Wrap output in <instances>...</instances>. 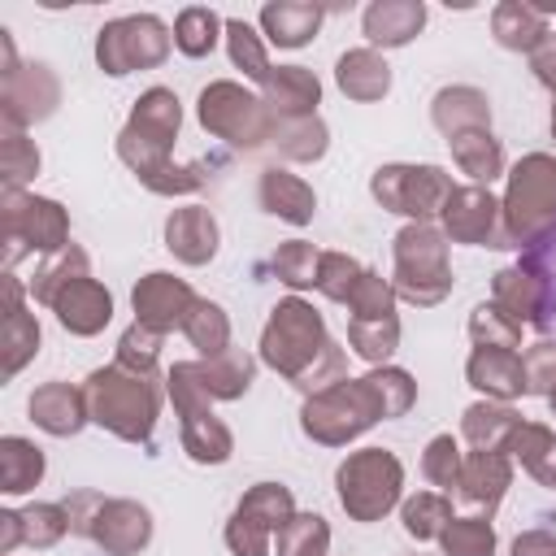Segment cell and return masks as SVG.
Returning <instances> with one entry per match:
<instances>
[{
  "mask_svg": "<svg viewBox=\"0 0 556 556\" xmlns=\"http://www.w3.org/2000/svg\"><path fill=\"white\" fill-rule=\"evenodd\" d=\"M430 117L434 126L452 139L460 130H473V126H491V100L478 91V87H443L430 104Z\"/></svg>",
  "mask_w": 556,
  "mask_h": 556,
  "instance_id": "f546056e",
  "label": "cell"
},
{
  "mask_svg": "<svg viewBox=\"0 0 556 556\" xmlns=\"http://www.w3.org/2000/svg\"><path fill=\"white\" fill-rule=\"evenodd\" d=\"M443 226L456 243H486V248H508L504 239V208L486 187H456L443 204Z\"/></svg>",
  "mask_w": 556,
  "mask_h": 556,
  "instance_id": "5bb4252c",
  "label": "cell"
},
{
  "mask_svg": "<svg viewBox=\"0 0 556 556\" xmlns=\"http://www.w3.org/2000/svg\"><path fill=\"white\" fill-rule=\"evenodd\" d=\"M513 556H556V534L552 530H526V534H517Z\"/></svg>",
  "mask_w": 556,
  "mask_h": 556,
  "instance_id": "680465c9",
  "label": "cell"
},
{
  "mask_svg": "<svg viewBox=\"0 0 556 556\" xmlns=\"http://www.w3.org/2000/svg\"><path fill=\"white\" fill-rule=\"evenodd\" d=\"M513 482V469L504 460V452H469L460 465V495L478 508V513H495V504L504 500V486Z\"/></svg>",
  "mask_w": 556,
  "mask_h": 556,
  "instance_id": "cb8c5ba5",
  "label": "cell"
},
{
  "mask_svg": "<svg viewBox=\"0 0 556 556\" xmlns=\"http://www.w3.org/2000/svg\"><path fill=\"white\" fill-rule=\"evenodd\" d=\"M191 308H195V291L182 278H174V274H148L135 287V313H139L135 321L156 330V334L182 326Z\"/></svg>",
  "mask_w": 556,
  "mask_h": 556,
  "instance_id": "2e32d148",
  "label": "cell"
},
{
  "mask_svg": "<svg viewBox=\"0 0 556 556\" xmlns=\"http://www.w3.org/2000/svg\"><path fill=\"white\" fill-rule=\"evenodd\" d=\"M39 352V326L30 313H22V287L9 274L4 278V374H17Z\"/></svg>",
  "mask_w": 556,
  "mask_h": 556,
  "instance_id": "4dcf8cb0",
  "label": "cell"
},
{
  "mask_svg": "<svg viewBox=\"0 0 556 556\" xmlns=\"http://www.w3.org/2000/svg\"><path fill=\"white\" fill-rule=\"evenodd\" d=\"M61 100V87H56V74L48 65H17L9 78H4V122L9 130H22L39 117H48Z\"/></svg>",
  "mask_w": 556,
  "mask_h": 556,
  "instance_id": "9a60e30c",
  "label": "cell"
},
{
  "mask_svg": "<svg viewBox=\"0 0 556 556\" xmlns=\"http://www.w3.org/2000/svg\"><path fill=\"white\" fill-rule=\"evenodd\" d=\"M504 239L508 243H530L556 222V161L543 152H530L513 174H508V195H504Z\"/></svg>",
  "mask_w": 556,
  "mask_h": 556,
  "instance_id": "5b68a950",
  "label": "cell"
},
{
  "mask_svg": "<svg viewBox=\"0 0 556 556\" xmlns=\"http://www.w3.org/2000/svg\"><path fill=\"white\" fill-rule=\"evenodd\" d=\"M65 530H70L65 504H30L26 513H17V539H26L35 547H52Z\"/></svg>",
  "mask_w": 556,
  "mask_h": 556,
  "instance_id": "bcb514c9",
  "label": "cell"
},
{
  "mask_svg": "<svg viewBox=\"0 0 556 556\" xmlns=\"http://www.w3.org/2000/svg\"><path fill=\"white\" fill-rule=\"evenodd\" d=\"M217 35H226V22L204 4H191L174 17V48L182 56H208L217 48Z\"/></svg>",
  "mask_w": 556,
  "mask_h": 556,
  "instance_id": "8d00e7d4",
  "label": "cell"
},
{
  "mask_svg": "<svg viewBox=\"0 0 556 556\" xmlns=\"http://www.w3.org/2000/svg\"><path fill=\"white\" fill-rule=\"evenodd\" d=\"M52 308H56L61 326L74 330V334H96V330H104L109 317H113V300H109V291H104L96 278H74V282L52 300Z\"/></svg>",
  "mask_w": 556,
  "mask_h": 556,
  "instance_id": "7402d4cb",
  "label": "cell"
},
{
  "mask_svg": "<svg viewBox=\"0 0 556 556\" xmlns=\"http://www.w3.org/2000/svg\"><path fill=\"white\" fill-rule=\"evenodd\" d=\"M261 208L274 213V217H282V222L304 226V222H313L317 195H313V187L304 178H295L287 169H265L261 174Z\"/></svg>",
  "mask_w": 556,
  "mask_h": 556,
  "instance_id": "f1b7e54d",
  "label": "cell"
},
{
  "mask_svg": "<svg viewBox=\"0 0 556 556\" xmlns=\"http://www.w3.org/2000/svg\"><path fill=\"white\" fill-rule=\"evenodd\" d=\"M83 395H87L91 421H100L104 430H113L117 439H130V443H143L161 413V395H156L152 378H139L122 365L96 369L87 378Z\"/></svg>",
  "mask_w": 556,
  "mask_h": 556,
  "instance_id": "3957f363",
  "label": "cell"
},
{
  "mask_svg": "<svg viewBox=\"0 0 556 556\" xmlns=\"http://www.w3.org/2000/svg\"><path fill=\"white\" fill-rule=\"evenodd\" d=\"M74 278H87V252L70 243V248H61V252H56V256L35 274L30 295H35V300H43V304H52V300L74 282Z\"/></svg>",
  "mask_w": 556,
  "mask_h": 556,
  "instance_id": "60d3db41",
  "label": "cell"
},
{
  "mask_svg": "<svg viewBox=\"0 0 556 556\" xmlns=\"http://www.w3.org/2000/svg\"><path fill=\"white\" fill-rule=\"evenodd\" d=\"M30 417L48 434H78L91 413H87V395L78 387H70V382H43L30 395Z\"/></svg>",
  "mask_w": 556,
  "mask_h": 556,
  "instance_id": "603a6c76",
  "label": "cell"
},
{
  "mask_svg": "<svg viewBox=\"0 0 556 556\" xmlns=\"http://www.w3.org/2000/svg\"><path fill=\"white\" fill-rule=\"evenodd\" d=\"M439 539H443L447 556H491L495 552V530L486 517H452Z\"/></svg>",
  "mask_w": 556,
  "mask_h": 556,
  "instance_id": "ee69618b",
  "label": "cell"
},
{
  "mask_svg": "<svg viewBox=\"0 0 556 556\" xmlns=\"http://www.w3.org/2000/svg\"><path fill=\"white\" fill-rule=\"evenodd\" d=\"M491 35H495L500 48L530 52L534 56L547 43L552 30H547V13L539 4H530V0H504V4L491 9Z\"/></svg>",
  "mask_w": 556,
  "mask_h": 556,
  "instance_id": "ffe728a7",
  "label": "cell"
},
{
  "mask_svg": "<svg viewBox=\"0 0 556 556\" xmlns=\"http://www.w3.org/2000/svg\"><path fill=\"white\" fill-rule=\"evenodd\" d=\"M4 261L13 265L22 252H61L70 248V222L56 200L4 191Z\"/></svg>",
  "mask_w": 556,
  "mask_h": 556,
  "instance_id": "8fae6325",
  "label": "cell"
},
{
  "mask_svg": "<svg viewBox=\"0 0 556 556\" xmlns=\"http://www.w3.org/2000/svg\"><path fill=\"white\" fill-rule=\"evenodd\" d=\"M334 482H339V504L356 521H378L387 508H395L400 486H404V469L387 447H365L339 465Z\"/></svg>",
  "mask_w": 556,
  "mask_h": 556,
  "instance_id": "ba28073f",
  "label": "cell"
},
{
  "mask_svg": "<svg viewBox=\"0 0 556 556\" xmlns=\"http://www.w3.org/2000/svg\"><path fill=\"white\" fill-rule=\"evenodd\" d=\"M469 382L495 400H513L526 395V378H521V356L504 352V348H473L469 356Z\"/></svg>",
  "mask_w": 556,
  "mask_h": 556,
  "instance_id": "83f0119b",
  "label": "cell"
},
{
  "mask_svg": "<svg viewBox=\"0 0 556 556\" xmlns=\"http://www.w3.org/2000/svg\"><path fill=\"white\" fill-rule=\"evenodd\" d=\"M517 265H521V269L534 278V287H539V317H534V330L556 334V222H552L539 239L526 243V252H521Z\"/></svg>",
  "mask_w": 556,
  "mask_h": 556,
  "instance_id": "d4e9b609",
  "label": "cell"
},
{
  "mask_svg": "<svg viewBox=\"0 0 556 556\" xmlns=\"http://www.w3.org/2000/svg\"><path fill=\"white\" fill-rule=\"evenodd\" d=\"M109 556H130L152 539V513L135 500H104L87 530Z\"/></svg>",
  "mask_w": 556,
  "mask_h": 556,
  "instance_id": "e0dca14e",
  "label": "cell"
},
{
  "mask_svg": "<svg viewBox=\"0 0 556 556\" xmlns=\"http://www.w3.org/2000/svg\"><path fill=\"white\" fill-rule=\"evenodd\" d=\"M265 109L278 117V122H300V117H317V100H321V83L313 70L304 65H278L265 87Z\"/></svg>",
  "mask_w": 556,
  "mask_h": 556,
  "instance_id": "ac0fdd59",
  "label": "cell"
},
{
  "mask_svg": "<svg viewBox=\"0 0 556 556\" xmlns=\"http://www.w3.org/2000/svg\"><path fill=\"white\" fill-rule=\"evenodd\" d=\"M182 447H187V456L200 460V465H222V460L230 456V430H226L208 408L187 413V417H182Z\"/></svg>",
  "mask_w": 556,
  "mask_h": 556,
  "instance_id": "e575fe53",
  "label": "cell"
},
{
  "mask_svg": "<svg viewBox=\"0 0 556 556\" xmlns=\"http://www.w3.org/2000/svg\"><path fill=\"white\" fill-rule=\"evenodd\" d=\"M226 48H230V61H235L252 83L265 87V78L274 74V65H269V52H265L261 30H256L252 22H243V17H226Z\"/></svg>",
  "mask_w": 556,
  "mask_h": 556,
  "instance_id": "74e56055",
  "label": "cell"
},
{
  "mask_svg": "<svg viewBox=\"0 0 556 556\" xmlns=\"http://www.w3.org/2000/svg\"><path fill=\"white\" fill-rule=\"evenodd\" d=\"M352 317H361V321H369V317H395L391 308H395V291L378 278V274H361V282H356V291H352Z\"/></svg>",
  "mask_w": 556,
  "mask_h": 556,
  "instance_id": "db71d44e",
  "label": "cell"
},
{
  "mask_svg": "<svg viewBox=\"0 0 556 556\" xmlns=\"http://www.w3.org/2000/svg\"><path fill=\"white\" fill-rule=\"evenodd\" d=\"M369 191H374V200L382 208L426 222V217L443 213V204H447V195L456 187H452V178L439 165H382L374 174Z\"/></svg>",
  "mask_w": 556,
  "mask_h": 556,
  "instance_id": "4fadbf2b",
  "label": "cell"
},
{
  "mask_svg": "<svg viewBox=\"0 0 556 556\" xmlns=\"http://www.w3.org/2000/svg\"><path fill=\"white\" fill-rule=\"evenodd\" d=\"M291 517H295L291 491L282 482H256L239 500V508L226 526V543L235 556H269V539H278V530Z\"/></svg>",
  "mask_w": 556,
  "mask_h": 556,
  "instance_id": "7c38bea8",
  "label": "cell"
},
{
  "mask_svg": "<svg viewBox=\"0 0 556 556\" xmlns=\"http://www.w3.org/2000/svg\"><path fill=\"white\" fill-rule=\"evenodd\" d=\"M395 291L413 304H439L452 291L447 243L434 226L413 222L395 235Z\"/></svg>",
  "mask_w": 556,
  "mask_h": 556,
  "instance_id": "52a82bcc",
  "label": "cell"
},
{
  "mask_svg": "<svg viewBox=\"0 0 556 556\" xmlns=\"http://www.w3.org/2000/svg\"><path fill=\"white\" fill-rule=\"evenodd\" d=\"M334 83L348 100L369 104V100H382L391 91V65L374 48H352L334 61Z\"/></svg>",
  "mask_w": 556,
  "mask_h": 556,
  "instance_id": "484cf974",
  "label": "cell"
},
{
  "mask_svg": "<svg viewBox=\"0 0 556 556\" xmlns=\"http://www.w3.org/2000/svg\"><path fill=\"white\" fill-rule=\"evenodd\" d=\"M326 9L304 4V0H274L261 9V35L278 48H304L321 30Z\"/></svg>",
  "mask_w": 556,
  "mask_h": 556,
  "instance_id": "4316f807",
  "label": "cell"
},
{
  "mask_svg": "<svg viewBox=\"0 0 556 556\" xmlns=\"http://www.w3.org/2000/svg\"><path fill=\"white\" fill-rule=\"evenodd\" d=\"M447 521H452V504H447L443 495L421 491V495H413V500L404 504V530H408L413 539H439V534L447 530Z\"/></svg>",
  "mask_w": 556,
  "mask_h": 556,
  "instance_id": "681fc988",
  "label": "cell"
},
{
  "mask_svg": "<svg viewBox=\"0 0 556 556\" xmlns=\"http://www.w3.org/2000/svg\"><path fill=\"white\" fill-rule=\"evenodd\" d=\"M330 547V526L317 513H295L278 530V556H326Z\"/></svg>",
  "mask_w": 556,
  "mask_h": 556,
  "instance_id": "b9f144b4",
  "label": "cell"
},
{
  "mask_svg": "<svg viewBox=\"0 0 556 556\" xmlns=\"http://www.w3.org/2000/svg\"><path fill=\"white\" fill-rule=\"evenodd\" d=\"M274 148L287 161H317L326 152V126L321 117H300V122H278Z\"/></svg>",
  "mask_w": 556,
  "mask_h": 556,
  "instance_id": "7bdbcfd3",
  "label": "cell"
},
{
  "mask_svg": "<svg viewBox=\"0 0 556 556\" xmlns=\"http://www.w3.org/2000/svg\"><path fill=\"white\" fill-rule=\"evenodd\" d=\"M156 348H161V334L135 321V326L122 334V343H117V365L130 369V374H139V378H152V369H156Z\"/></svg>",
  "mask_w": 556,
  "mask_h": 556,
  "instance_id": "816d5d0a",
  "label": "cell"
},
{
  "mask_svg": "<svg viewBox=\"0 0 556 556\" xmlns=\"http://www.w3.org/2000/svg\"><path fill=\"white\" fill-rule=\"evenodd\" d=\"M517 426H521V417L508 404H473V408H465L460 430L473 443V452H508Z\"/></svg>",
  "mask_w": 556,
  "mask_h": 556,
  "instance_id": "d6a6232c",
  "label": "cell"
},
{
  "mask_svg": "<svg viewBox=\"0 0 556 556\" xmlns=\"http://www.w3.org/2000/svg\"><path fill=\"white\" fill-rule=\"evenodd\" d=\"M552 135H556V104H552Z\"/></svg>",
  "mask_w": 556,
  "mask_h": 556,
  "instance_id": "94428289",
  "label": "cell"
},
{
  "mask_svg": "<svg viewBox=\"0 0 556 556\" xmlns=\"http://www.w3.org/2000/svg\"><path fill=\"white\" fill-rule=\"evenodd\" d=\"M165 248L178 261H187V265L213 261V252H217V222H213V213L200 208V204L174 208L169 222H165Z\"/></svg>",
  "mask_w": 556,
  "mask_h": 556,
  "instance_id": "44dd1931",
  "label": "cell"
},
{
  "mask_svg": "<svg viewBox=\"0 0 556 556\" xmlns=\"http://www.w3.org/2000/svg\"><path fill=\"white\" fill-rule=\"evenodd\" d=\"M43 478V452L17 434L0 439V491L4 495H22Z\"/></svg>",
  "mask_w": 556,
  "mask_h": 556,
  "instance_id": "836d02e7",
  "label": "cell"
},
{
  "mask_svg": "<svg viewBox=\"0 0 556 556\" xmlns=\"http://www.w3.org/2000/svg\"><path fill=\"white\" fill-rule=\"evenodd\" d=\"M495 308L508 313L513 321H530L534 326V317H539V287H534V278L521 265L495 274Z\"/></svg>",
  "mask_w": 556,
  "mask_h": 556,
  "instance_id": "f35d334b",
  "label": "cell"
},
{
  "mask_svg": "<svg viewBox=\"0 0 556 556\" xmlns=\"http://www.w3.org/2000/svg\"><path fill=\"white\" fill-rule=\"evenodd\" d=\"M248 387H252V356L239 352V348L169 369V395H174V408L182 417L208 408V400H235Z\"/></svg>",
  "mask_w": 556,
  "mask_h": 556,
  "instance_id": "30bf717a",
  "label": "cell"
},
{
  "mask_svg": "<svg viewBox=\"0 0 556 556\" xmlns=\"http://www.w3.org/2000/svg\"><path fill=\"white\" fill-rule=\"evenodd\" d=\"M317 265H321V252L304 239H291L274 252V274L287 287H317Z\"/></svg>",
  "mask_w": 556,
  "mask_h": 556,
  "instance_id": "7dc6e473",
  "label": "cell"
},
{
  "mask_svg": "<svg viewBox=\"0 0 556 556\" xmlns=\"http://www.w3.org/2000/svg\"><path fill=\"white\" fill-rule=\"evenodd\" d=\"M447 143H452V156H456L460 174H469L473 182L500 178V169H504V148H500V139L491 135V126L460 130V135H452Z\"/></svg>",
  "mask_w": 556,
  "mask_h": 556,
  "instance_id": "1f68e13d",
  "label": "cell"
},
{
  "mask_svg": "<svg viewBox=\"0 0 556 556\" xmlns=\"http://www.w3.org/2000/svg\"><path fill=\"white\" fill-rule=\"evenodd\" d=\"M200 122L217 139H226L235 148H248V152L274 143V135H278V117L265 109V100L252 96V91H243L230 78L208 83L200 91Z\"/></svg>",
  "mask_w": 556,
  "mask_h": 556,
  "instance_id": "8992f818",
  "label": "cell"
},
{
  "mask_svg": "<svg viewBox=\"0 0 556 556\" xmlns=\"http://www.w3.org/2000/svg\"><path fill=\"white\" fill-rule=\"evenodd\" d=\"M35 169H39V152H35V143H30L22 130H9V135H4V187L17 191Z\"/></svg>",
  "mask_w": 556,
  "mask_h": 556,
  "instance_id": "6f0895ef",
  "label": "cell"
},
{
  "mask_svg": "<svg viewBox=\"0 0 556 556\" xmlns=\"http://www.w3.org/2000/svg\"><path fill=\"white\" fill-rule=\"evenodd\" d=\"M521 378H526V395H552L556 391V343L543 339L521 356Z\"/></svg>",
  "mask_w": 556,
  "mask_h": 556,
  "instance_id": "11a10c76",
  "label": "cell"
},
{
  "mask_svg": "<svg viewBox=\"0 0 556 556\" xmlns=\"http://www.w3.org/2000/svg\"><path fill=\"white\" fill-rule=\"evenodd\" d=\"M426 26V4L421 0H374L361 13V30L369 39V48H404L408 39H417Z\"/></svg>",
  "mask_w": 556,
  "mask_h": 556,
  "instance_id": "d6986e66",
  "label": "cell"
},
{
  "mask_svg": "<svg viewBox=\"0 0 556 556\" xmlns=\"http://www.w3.org/2000/svg\"><path fill=\"white\" fill-rule=\"evenodd\" d=\"M508 452H517V460L543 482V486H556V434L547 426H534V421H521Z\"/></svg>",
  "mask_w": 556,
  "mask_h": 556,
  "instance_id": "d590c367",
  "label": "cell"
},
{
  "mask_svg": "<svg viewBox=\"0 0 556 556\" xmlns=\"http://www.w3.org/2000/svg\"><path fill=\"white\" fill-rule=\"evenodd\" d=\"M530 61H534V74H539V83L556 91V35H547V43H543V48H539Z\"/></svg>",
  "mask_w": 556,
  "mask_h": 556,
  "instance_id": "91938a15",
  "label": "cell"
},
{
  "mask_svg": "<svg viewBox=\"0 0 556 556\" xmlns=\"http://www.w3.org/2000/svg\"><path fill=\"white\" fill-rule=\"evenodd\" d=\"M547 400H552V413H556V391H552V395H547Z\"/></svg>",
  "mask_w": 556,
  "mask_h": 556,
  "instance_id": "6125c7cd",
  "label": "cell"
},
{
  "mask_svg": "<svg viewBox=\"0 0 556 556\" xmlns=\"http://www.w3.org/2000/svg\"><path fill=\"white\" fill-rule=\"evenodd\" d=\"M460 465H465V456H460V443H456L452 434L430 439L421 469H426V478H430L434 486H447V491H452V486L460 482Z\"/></svg>",
  "mask_w": 556,
  "mask_h": 556,
  "instance_id": "f5cc1de1",
  "label": "cell"
},
{
  "mask_svg": "<svg viewBox=\"0 0 556 556\" xmlns=\"http://www.w3.org/2000/svg\"><path fill=\"white\" fill-rule=\"evenodd\" d=\"M182 330H187L191 348H200L204 356L230 352V321H226V313H222L217 304H208V300H195V308L187 313Z\"/></svg>",
  "mask_w": 556,
  "mask_h": 556,
  "instance_id": "ab89813d",
  "label": "cell"
},
{
  "mask_svg": "<svg viewBox=\"0 0 556 556\" xmlns=\"http://www.w3.org/2000/svg\"><path fill=\"white\" fill-rule=\"evenodd\" d=\"M261 356L300 391H326L343 374V352L304 300H282L261 334Z\"/></svg>",
  "mask_w": 556,
  "mask_h": 556,
  "instance_id": "7a4b0ae2",
  "label": "cell"
},
{
  "mask_svg": "<svg viewBox=\"0 0 556 556\" xmlns=\"http://www.w3.org/2000/svg\"><path fill=\"white\" fill-rule=\"evenodd\" d=\"M369 382H374V391H378V400H382V413H387V417L408 413V404L417 400V382H413L404 369H374V374H369Z\"/></svg>",
  "mask_w": 556,
  "mask_h": 556,
  "instance_id": "9f6ffc18",
  "label": "cell"
},
{
  "mask_svg": "<svg viewBox=\"0 0 556 556\" xmlns=\"http://www.w3.org/2000/svg\"><path fill=\"white\" fill-rule=\"evenodd\" d=\"M378 417H387V413H382V400H378L374 382L369 378H339L326 391L308 395V404L300 413V426L317 443H348L361 430H369Z\"/></svg>",
  "mask_w": 556,
  "mask_h": 556,
  "instance_id": "277c9868",
  "label": "cell"
},
{
  "mask_svg": "<svg viewBox=\"0 0 556 556\" xmlns=\"http://www.w3.org/2000/svg\"><path fill=\"white\" fill-rule=\"evenodd\" d=\"M348 343H352L365 361H387V356L395 352V343H400V321H395V317H369V321L352 317Z\"/></svg>",
  "mask_w": 556,
  "mask_h": 556,
  "instance_id": "f6af8a7d",
  "label": "cell"
},
{
  "mask_svg": "<svg viewBox=\"0 0 556 556\" xmlns=\"http://www.w3.org/2000/svg\"><path fill=\"white\" fill-rule=\"evenodd\" d=\"M361 265L352 261V256H343V252H321V265H317V291L321 295H330V300H352V291H356V282H361Z\"/></svg>",
  "mask_w": 556,
  "mask_h": 556,
  "instance_id": "f907efd6",
  "label": "cell"
},
{
  "mask_svg": "<svg viewBox=\"0 0 556 556\" xmlns=\"http://www.w3.org/2000/svg\"><path fill=\"white\" fill-rule=\"evenodd\" d=\"M469 334H473L478 348H504V352H513V348L521 343V321H513V317L500 313L495 304H482V308H473V317H469Z\"/></svg>",
  "mask_w": 556,
  "mask_h": 556,
  "instance_id": "c3c4849f",
  "label": "cell"
},
{
  "mask_svg": "<svg viewBox=\"0 0 556 556\" xmlns=\"http://www.w3.org/2000/svg\"><path fill=\"white\" fill-rule=\"evenodd\" d=\"M178 122H182L178 96L169 87H148L135 100V113H130V122L117 139V156L161 195H182V191L204 187L208 169L217 165V161H195L187 169L169 165V143L178 139Z\"/></svg>",
  "mask_w": 556,
  "mask_h": 556,
  "instance_id": "6da1fadb",
  "label": "cell"
},
{
  "mask_svg": "<svg viewBox=\"0 0 556 556\" xmlns=\"http://www.w3.org/2000/svg\"><path fill=\"white\" fill-rule=\"evenodd\" d=\"M174 30L152 17V13H130V17H113L100 26L96 35V61L104 74L122 78L130 70H156L169 56Z\"/></svg>",
  "mask_w": 556,
  "mask_h": 556,
  "instance_id": "9c48e42d",
  "label": "cell"
}]
</instances>
